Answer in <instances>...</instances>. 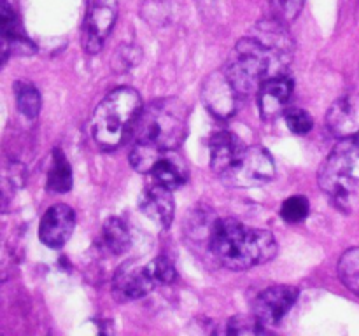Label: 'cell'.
Listing matches in <instances>:
<instances>
[{"label": "cell", "mask_w": 359, "mask_h": 336, "mask_svg": "<svg viewBox=\"0 0 359 336\" xmlns=\"http://www.w3.org/2000/svg\"><path fill=\"white\" fill-rule=\"evenodd\" d=\"M284 24L277 18L263 20L235 44L224 63V74L241 97L258 93L272 77L286 76L294 42Z\"/></svg>", "instance_id": "1"}, {"label": "cell", "mask_w": 359, "mask_h": 336, "mask_svg": "<svg viewBox=\"0 0 359 336\" xmlns=\"http://www.w3.org/2000/svg\"><path fill=\"white\" fill-rule=\"evenodd\" d=\"M188 133V108L179 98H158L142 108L132 130L130 164L151 174L168 150L179 149Z\"/></svg>", "instance_id": "2"}, {"label": "cell", "mask_w": 359, "mask_h": 336, "mask_svg": "<svg viewBox=\"0 0 359 336\" xmlns=\"http://www.w3.org/2000/svg\"><path fill=\"white\" fill-rule=\"evenodd\" d=\"M207 247L230 270H249L276 258L277 241L269 230L249 227L237 219H216Z\"/></svg>", "instance_id": "3"}, {"label": "cell", "mask_w": 359, "mask_h": 336, "mask_svg": "<svg viewBox=\"0 0 359 336\" xmlns=\"http://www.w3.org/2000/svg\"><path fill=\"white\" fill-rule=\"evenodd\" d=\"M319 186L344 212L359 210V133L344 136L319 170Z\"/></svg>", "instance_id": "4"}, {"label": "cell", "mask_w": 359, "mask_h": 336, "mask_svg": "<svg viewBox=\"0 0 359 336\" xmlns=\"http://www.w3.org/2000/svg\"><path fill=\"white\" fill-rule=\"evenodd\" d=\"M142 108V97L133 88H118L109 93L95 108L91 121L97 146L104 150L118 149L132 135Z\"/></svg>", "instance_id": "5"}, {"label": "cell", "mask_w": 359, "mask_h": 336, "mask_svg": "<svg viewBox=\"0 0 359 336\" xmlns=\"http://www.w3.org/2000/svg\"><path fill=\"white\" fill-rule=\"evenodd\" d=\"M273 177H276L273 158L262 146H245L233 163L219 174L223 184L231 188H255V186L269 184Z\"/></svg>", "instance_id": "6"}, {"label": "cell", "mask_w": 359, "mask_h": 336, "mask_svg": "<svg viewBox=\"0 0 359 336\" xmlns=\"http://www.w3.org/2000/svg\"><path fill=\"white\" fill-rule=\"evenodd\" d=\"M118 20V0H86L83 23V48L90 55L104 49Z\"/></svg>", "instance_id": "7"}, {"label": "cell", "mask_w": 359, "mask_h": 336, "mask_svg": "<svg viewBox=\"0 0 359 336\" xmlns=\"http://www.w3.org/2000/svg\"><path fill=\"white\" fill-rule=\"evenodd\" d=\"M300 290L293 286H273L255 298L252 314L265 326H276L284 318L298 300Z\"/></svg>", "instance_id": "8"}, {"label": "cell", "mask_w": 359, "mask_h": 336, "mask_svg": "<svg viewBox=\"0 0 359 336\" xmlns=\"http://www.w3.org/2000/svg\"><path fill=\"white\" fill-rule=\"evenodd\" d=\"M76 226V214L72 206L56 203L49 206L39 224V238L49 248H60L72 237Z\"/></svg>", "instance_id": "9"}, {"label": "cell", "mask_w": 359, "mask_h": 336, "mask_svg": "<svg viewBox=\"0 0 359 336\" xmlns=\"http://www.w3.org/2000/svg\"><path fill=\"white\" fill-rule=\"evenodd\" d=\"M202 97L203 104L207 105V108L214 115L221 119H228L235 114L237 98L241 94L237 93L233 84L230 83L224 70H221V72H214L212 76L207 77V80L203 83Z\"/></svg>", "instance_id": "10"}, {"label": "cell", "mask_w": 359, "mask_h": 336, "mask_svg": "<svg viewBox=\"0 0 359 336\" xmlns=\"http://www.w3.org/2000/svg\"><path fill=\"white\" fill-rule=\"evenodd\" d=\"M156 287L158 284L154 282L147 265L142 270L130 268L125 265L112 282V296L119 303H128V301L144 298Z\"/></svg>", "instance_id": "11"}, {"label": "cell", "mask_w": 359, "mask_h": 336, "mask_svg": "<svg viewBox=\"0 0 359 336\" xmlns=\"http://www.w3.org/2000/svg\"><path fill=\"white\" fill-rule=\"evenodd\" d=\"M139 206L144 216L149 217L161 227H170L175 214V203L172 198V189L154 182L139 198Z\"/></svg>", "instance_id": "12"}, {"label": "cell", "mask_w": 359, "mask_h": 336, "mask_svg": "<svg viewBox=\"0 0 359 336\" xmlns=\"http://www.w3.org/2000/svg\"><path fill=\"white\" fill-rule=\"evenodd\" d=\"M293 93V80L287 76L272 77L258 91V104L262 118L270 121L284 112Z\"/></svg>", "instance_id": "13"}, {"label": "cell", "mask_w": 359, "mask_h": 336, "mask_svg": "<svg viewBox=\"0 0 359 336\" xmlns=\"http://www.w3.org/2000/svg\"><path fill=\"white\" fill-rule=\"evenodd\" d=\"M245 144L231 132H216L209 140L210 149V168L214 174L219 175L221 172L226 170L235 158L241 154Z\"/></svg>", "instance_id": "14"}, {"label": "cell", "mask_w": 359, "mask_h": 336, "mask_svg": "<svg viewBox=\"0 0 359 336\" xmlns=\"http://www.w3.org/2000/svg\"><path fill=\"white\" fill-rule=\"evenodd\" d=\"M175 150L165 153L163 156L156 161L153 170H151L154 182L172 189V191L181 188L186 182V178H188V168H186V163L182 161V158L177 156Z\"/></svg>", "instance_id": "15"}, {"label": "cell", "mask_w": 359, "mask_h": 336, "mask_svg": "<svg viewBox=\"0 0 359 336\" xmlns=\"http://www.w3.org/2000/svg\"><path fill=\"white\" fill-rule=\"evenodd\" d=\"M102 244H104L105 251L114 255L128 251L132 238H130L126 224L118 217H111V219L105 220L104 227H102Z\"/></svg>", "instance_id": "16"}, {"label": "cell", "mask_w": 359, "mask_h": 336, "mask_svg": "<svg viewBox=\"0 0 359 336\" xmlns=\"http://www.w3.org/2000/svg\"><path fill=\"white\" fill-rule=\"evenodd\" d=\"M48 189L53 192H67L72 189V168L60 147L53 150V163L48 174Z\"/></svg>", "instance_id": "17"}, {"label": "cell", "mask_w": 359, "mask_h": 336, "mask_svg": "<svg viewBox=\"0 0 359 336\" xmlns=\"http://www.w3.org/2000/svg\"><path fill=\"white\" fill-rule=\"evenodd\" d=\"M328 126L332 130L333 135L340 136H351L353 133V126H354V111L353 105L342 98V100L335 102L333 107L330 108L328 114Z\"/></svg>", "instance_id": "18"}, {"label": "cell", "mask_w": 359, "mask_h": 336, "mask_svg": "<svg viewBox=\"0 0 359 336\" xmlns=\"http://www.w3.org/2000/svg\"><path fill=\"white\" fill-rule=\"evenodd\" d=\"M14 94H16V105L21 114L30 119L37 118L39 111H41V94H39L37 88L32 83L18 80L14 84Z\"/></svg>", "instance_id": "19"}, {"label": "cell", "mask_w": 359, "mask_h": 336, "mask_svg": "<svg viewBox=\"0 0 359 336\" xmlns=\"http://www.w3.org/2000/svg\"><path fill=\"white\" fill-rule=\"evenodd\" d=\"M339 275L347 289L359 296V247L344 252L339 261Z\"/></svg>", "instance_id": "20"}, {"label": "cell", "mask_w": 359, "mask_h": 336, "mask_svg": "<svg viewBox=\"0 0 359 336\" xmlns=\"http://www.w3.org/2000/svg\"><path fill=\"white\" fill-rule=\"evenodd\" d=\"M309 210H311V205H309V200L305 196L297 195L287 198L286 202L280 206V216L286 223H302L305 217L309 216Z\"/></svg>", "instance_id": "21"}, {"label": "cell", "mask_w": 359, "mask_h": 336, "mask_svg": "<svg viewBox=\"0 0 359 336\" xmlns=\"http://www.w3.org/2000/svg\"><path fill=\"white\" fill-rule=\"evenodd\" d=\"M263 322H259L258 318L245 317V315H238V317H233L228 321V326L224 331L228 335H263L266 331L263 328Z\"/></svg>", "instance_id": "22"}, {"label": "cell", "mask_w": 359, "mask_h": 336, "mask_svg": "<svg viewBox=\"0 0 359 336\" xmlns=\"http://www.w3.org/2000/svg\"><path fill=\"white\" fill-rule=\"evenodd\" d=\"M147 268H149L151 275H153L154 282H156L158 286H167V284L174 282L175 276H177L174 262H172L170 259L163 258V255L147 262Z\"/></svg>", "instance_id": "23"}, {"label": "cell", "mask_w": 359, "mask_h": 336, "mask_svg": "<svg viewBox=\"0 0 359 336\" xmlns=\"http://www.w3.org/2000/svg\"><path fill=\"white\" fill-rule=\"evenodd\" d=\"M284 119H286L287 128L297 135H305L314 126V121L304 108H290V111L284 112Z\"/></svg>", "instance_id": "24"}, {"label": "cell", "mask_w": 359, "mask_h": 336, "mask_svg": "<svg viewBox=\"0 0 359 336\" xmlns=\"http://www.w3.org/2000/svg\"><path fill=\"white\" fill-rule=\"evenodd\" d=\"M304 2L305 0H270V6H272L277 20L284 21V23H291L302 13Z\"/></svg>", "instance_id": "25"}]
</instances>
